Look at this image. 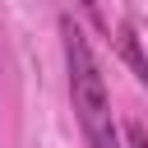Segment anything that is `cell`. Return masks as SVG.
Returning <instances> with one entry per match:
<instances>
[{"label":"cell","mask_w":148,"mask_h":148,"mask_svg":"<svg viewBox=\"0 0 148 148\" xmlns=\"http://www.w3.org/2000/svg\"><path fill=\"white\" fill-rule=\"evenodd\" d=\"M60 46H65V69H69L74 116H79V125H83L88 148H120L102 65H97V56H92V46H88V37H83V28H79L74 18H60Z\"/></svg>","instance_id":"6da1fadb"},{"label":"cell","mask_w":148,"mask_h":148,"mask_svg":"<svg viewBox=\"0 0 148 148\" xmlns=\"http://www.w3.org/2000/svg\"><path fill=\"white\" fill-rule=\"evenodd\" d=\"M116 51L125 56V65H130V74L148 88V56H143V46H139V32H134V23H120L116 28Z\"/></svg>","instance_id":"7a4b0ae2"},{"label":"cell","mask_w":148,"mask_h":148,"mask_svg":"<svg viewBox=\"0 0 148 148\" xmlns=\"http://www.w3.org/2000/svg\"><path fill=\"white\" fill-rule=\"evenodd\" d=\"M125 143H130V148H148V134H143V125H139V120H130V125H125Z\"/></svg>","instance_id":"3957f363"}]
</instances>
